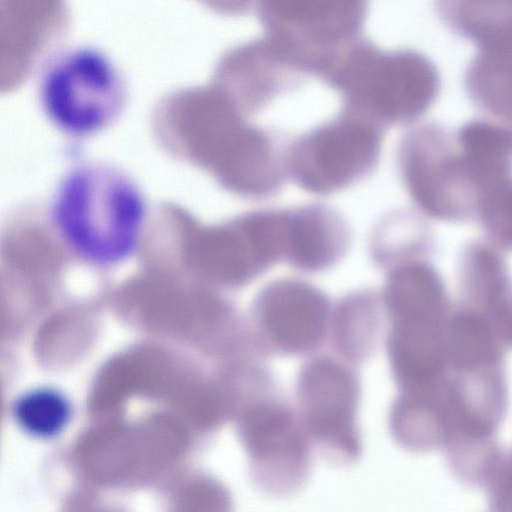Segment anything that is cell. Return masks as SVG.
Here are the masks:
<instances>
[{
    "mask_svg": "<svg viewBox=\"0 0 512 512\" xmlns=\"http://www.w3.org/2000/svg\"><path fill=\"white\" fill-rule=\"evenodd\" d=\"M37 100L59 133L83 140L117 123L125 111L128 91L110 56L96 47L79 45L57 52L43 65Z\"/></svg>",
    "mask_w": 512,
    "mask_h": 512,
    "instance_id": "cell-2",
    "label": "cell"
},
{
    "mask_svg": "<svg viewBox=\"0 0 512 512\" xmlns=\"http://www.w3.org/2000/svg\"><path fill=\"white\" fill-rule=\"evenodd\" d=\"M332 307L325 294L297 278L267 284L252 306L254 340L283 354H303L317 348L330 328Z\"/></svg>",
    "mask_w": 512,
    "mask_h": 512,
    "instance_id": "cell-8",
    "label": "cell"
},
{
    "mask_svg": "<svg viewBox=\"0 0 512 512\" xmlns=\"http://www.w3.org/2000/svg\"><path fill=\"white\" fill-rule=\"evenodd\" d=\"M215 12L227 16L247 14L254 7V0H203Z\"/></svg>",
    "mask_w": 512,
    "mask_h": 512,
    "instance_id": "cell-13",
    "label": "cell"
},
{
    "mask_svg": "<svg viewBox=\"0 0 512 512\" xmlns=\"http://www.w3.org/2000/svg\"><path fill=\"white\" fill-rule=\"evenodd\" d=\"M369 0H254L273 46L305 77L320 80L362 37Z\"/></svg>",
    "mask_w": 512,
    "mask_h": 512,
    "instance_id": "cell-4",
    "label": "cell"
},
{
    "mask_svg": "<svg viewBox=\"0 0 512 512\" xmlns=\"http://www.w3.org/2000/svg\"><path fill=\"white\" fill-rule=\"evenodd\" d=\"M383 131L378 123L342 109L288 144V176L311 194L342 191L375 169Z\"/></svg>",
    "mask_w": 512,
    "mask_h": 512,
    "instance_id": "cell-5",
    "label": "cell"
},
{
    "mask_svg": "<svg viewBox=\"0 0 512 512\" xmlns=\"http://www.w3.org/2000/svg\"><path fill=\"white\" fill-rule=\"evenodd\" d=\"M383 312L381 294L371 290L351 293L332 309L333 342L344 358L363 360L374 350Z\"/></svg>",
    "mask_w": 512,
    "mask_h": 512,
    "instance_id": "cell-11",
    "label": "cell"
},
{
    "mask_svg": "<svg viewBox=\"0 0 512 512\" xmlns=\"http://www.w3.org/2000/svg\"><path fill=\"white\" fill-rule=\"evenodd\" d=\"M297 394L307 436L332 460L354 461L361 449L356 423L360 388L355 374L335 359H312L300 373Z\"/></svg>",
    "mask_w": 512,
    "mask_h": 512,
    "instance_id": "cell-7",
    "label": "cell"
},
{
    "mask_svg": "<svg viewBox=\"0 0 512 512\" xmlns=\"http://www.w3.org/2000/svg\"><path fill=\"white\" fill-rule=\"evenodd\" d=\"M322 81L342 109L382 127L410 121L426 107L429 75L423 60L404 50H384L363 36L335 60Z\"/></svg>",
    "mask_w": 512,
    "mask_h": 512,
    "instance_id": "cell-3",
    "label": "cell"
},
{
    "mask_svg": "<svg viewBox=\"0 0 512 512\" xmlns=\"http://www.w3.org/2000/svg\"><path fill=\"white\" fill-rule=\"evenodd\" d=\"M285 262L308 273L334 267L345 256L350 228L343 216L323 204H308L286 209Z\"/></svg>",
    "mask_w": 512,
    "mask_h": 512,
    "instance_id": "cell-10",
    "label": "cell"
},
{
    "mask_svg": "<svg viewBox=\"0 0 512 512\" xmlns=\"http://www.w3.org/2000/svg\"><path fill=\"white\" fill-rule=\"evenodd\" d=\"M149 203L141 185L113 163L71 165L50 197V226L76 260L97 269L124 264L141 247Z\"/></svg>",
    "mask_w": 512,
    "mask_h": 512,
    "instance_id": "cell-1",
    "label": "cell"
},
{
    "mask_svg": "<svg viewBox=\"0 0 512 512\" xmlns=\"http://www.w3.org/2000/svg\"><path fill=\"white\" fill-rule=\"evenodd\" d=\"M216 76L223 92L248 117L298 87L305 77L266 37L228 50L218 63Z\"/></svg>",
    "mask_w": 512,
    "mask_h": 512,
    "instance_id": "cell-9",
    "label": "cell"
},
{
    "mask_svg": "<svg viewBox=\"0 0 512 512\" xmlns=\"http://www.w3.org/2000/svg\"><path fill=\"white\" fill-rule=\"evenodd\" d=\"M271 386L248 396L242 435L252 478L266 493L285 495L301 486L309 470L306 434Z\"/></svg>",
    "mask_w": 512,
    "mask_h": 512,
    "instance_id": "cell-6",
    "label": "cell"
},
{
    "mask_svg": "<svg viewBox=\"0 0 512 512\" xmlns=\"http://www.w3.org/2000/svg\"><path fill=\"white\" fill-rule=\"evenodd\" d=\"M15 416L26 432L37 437H50L63 429L70 416V407L59 392L37 389L18 400Z\"/></svg>",
    "mask_w": 512,
    "mask_h": 512,
    "instance_id": "cell-12",
    "label": "cell"
}]
</instances>
